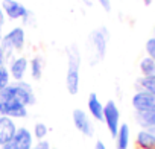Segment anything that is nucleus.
<instances>
[{"label":"nucleus","instance_id":"18","mask_svg":"<svg viewBox=\"0 0 155 149\" xmlns=\"http://www.w3.org/2000/svg\"><path fill=\"white\" fill-rule=\"evenodd\" d=\"M138 70L141 73V76H152V74H155V61L146 55L144 58H141L138 64Z\"/></svg>","mask_w":155,"mask_h":149},{"label":"nucleus","instance_id":"7","mask_svg":"<svg viewBox=\"0 0 155 149\" xmlns=\"http://www.w3.org/2000/svg\"><path fill=\"white\" fill-rule=\"evenodd\" d=\"M71 119H73L74 128L79 131L82 135H85V137H93L94 135V131H96L94 129V123H93V119L90 117L88 113H85L81 108L73 110Z\"/></svg>","mask_w":155,"mask_h":149},{"label":"nucleus","instance_id":"4","mask_svg":"<svg viewBox=\"0 0 155 149\" xmlns=\"http://www.w3.org/2000/svg\"><path fill=\"white\" fill-rule=\"evenodd\" d=\"M108 41H110V34H108V29L105 26L97 28L90 34L88 43H90V47L93 50V56L96 58V62H99L105 58L107 49H108Z\"/></svg>","mask_w":155,"mask_h":149},{"label":"nucleus","instance_id":"22","mask_svg":"<svg viewBox=\"0 0 155 149\" xmlns=\"http://www.w3.org/2000/svg\"><path fill=\"white\" fill-rule=\"evenodd\" d=\"M32 149H50V143L49 140H38L37 143H34Z\"/></svg>","mask_w":155,"mask_h":149},{"label":"nucleus","instance_id":"14","mask_svg":"<svg viewBox=\"0 0 155 149\" xmlns=\"http://www.w3.org/2000/svg\"><path fill=\"white\" fill-rule=\"evenodd\" d=\"M135 146L138 149H155V135L149 129H140L135 135Z\"/></svg>","mask_w":155,"mask_h":149},{"label":"nucleus","instance_id":"2","mask_svg":"<svg viewBox=\"0 0 155 149\" xmlns=\"http://www.w3.org/2000/svg\"><path fill=\"white\" fill-rule=\"evenodd\" d=\"M0 99H11L15 101L21 105H25L26 108L35 105L37 98L34 93V88L31 84L20 81V82H11L2 93H0Z\"/></svg>","mask_w":155,"mask_h":149},{"label":"nucleus","instance_id":"19","mask_svg":"<svg viewBox=\"0 0 155 149\" xmlns=\"http://www.w3.org/2000/svg\"><path fill=\"white\" fill-rule=\"evenodd\" d=\"M137 90H143L150 94H155V74H152V76H141L137 81Z\"/></svg>","mask_w":155,"mask_h":149},{"label":"nucleus","instance_id":"25","mask_svg":"<svg viewBox=\"0 0 155 149\" xmlns=\"http://www.w3.org/2000/svg\"><path fill=\"white\" fill-rule=\"evenodd\" d=\"M5 62H6V55H5L3 49L0 47V68H2V67H5Z\"/></svg>","mask_w":155,"mask_h":149},{"label":"nucleus","instance_id":"23","mask_svg":"<svg viewBox=\"0 0 155 149\" xmlns=\"http://www.w3.org/2000/svg\"><path fill=\"white\" fill-rule=\"evenodd\" d=\"M97 2H99V5H101L107 12L111 11V2H110V0H97Z\"/></svg>","mask_w":155,"mask_h":149},{"label":"nucleus","instance_id":"6","mask_svg":"<svg viewBox=\"0 0 155 149\" xmlns=\"http://www.w3.org/2000/svg\"><path fill=\"white\" fill-rule=\"evenodd\" d=\"M131 105L135 113H155V94L137 90L132 94Z\"/></svg>","mask_w":155,"mask_h":149},{"label":"nucleus","instance_id":"29","mask_svg":"<svg viewBox=\"0 0 155 149\" xmlns=\"http://www.w3.org/2000/svg\"><path fill=\"white\" fill-rule=\"evenodd\" d=\"M137 149H138V147H137Z\"/></svg>","mask_w":155,"mask_h":149},{"label":"nucleus","instance_id":"17","mask_svg":"<svg viewBox=\"0 0 155 149\" xmlns=\"http://www.w3.org/2000/svg\"><path fill=\"white\" fill-rule=\"evenodd\" d=\"M135 122L141 126V129H153L155 113H135Z\"/></svg>","mask_w":155,"mask_h":149},{"label":"nucleus","instance_id":"12","mask_svg":"<svg viewBox=\"0 0 155 149\" xmlns=\"http://www.w3.org/2000/svg\"><path fill=\"white\" fill-rule=\"evenodd\" d=\"M17 129H18V126L15 125L14 119H9L6 116H0V147L12 140Z\"/></svg>","mask_w":155,"mask_h":149},{"label":"nucleus","instance_id":"20","mask_svg":"<svg viewBox=\"0 0 155 149\" xmlns=\"http://www.w3.org/2000/svg\"><path fill=\"white\" fill-rule=\"evenodd\" d=\"M47 134H49V128H47L46 123H43V122H37V123L34 125L32 135H34V138H37V141H38V140H46Z\"/></svg>","mask_w":155,"mask_h":149},{"label":"nucleus","instance_id":"16","mask_svg":"<svg viewBox=\"0 0 155 149\" xmlns=\"http://www.w3.org/2000/svg\"><path fill=\"white\" fill-rule=\"evenodd\" d=\"M43 68H44V61L41 56H34L29 61V73H31V78L34 81H40L43 76Z\"/></svg>","mask_w":155,"mask_h":149},{"label":"nucleus","instance_id":"27","mask_svg":"<svg viewBox=\"0 0 155 149\" xmlns=\"http://www.w3.org/2000/svg\"><path fill=\"white\" fill-rule=\"evenodd\" d=\"M141 2H143V3L146 5V6H149V5L152 3V0H141Z\"/></svg>","mask_w":155,"mask_h":149},{"label":"nucleus","instance_id":"21","mask_svg":"<svg viewBox=\"0 0 155 149\" xmlns=\"http://www.w3.org/2000/svg\"><path fill=\"white\" fill-rule=\"evenodd\" d=\"M11 74H9V70H8V67L5 65V67H2L0 68V93H2L9 84H11Z\"/></svg>","mask_w":155,"mask_h":149},{"label":"nucleus","instance_id":"8","mask_svg":"<svg viewBox=\"0 0 155 149\" xmlns=\"http://www.w3.org/2000/svg\"><path fill=\"white\" fill-rule=\"evenodd\" d=\"M32 146H34L32 132L28 128L21 126V128L17 129L12 140L8 141L5 146H2V149H32Z\"/></svg>","mask_w":155,"mask_h":149},{"label":"nucleus","instance_id":"5","mask_svg":"<svg viewBox=\"0 0 155 149\" xmlns=\"http://www.w3.org/2000/svg\"><path fill=\"white\" fill-rule=\"evenodd\" d=\"M104 123H105L110 135L113 138H116L122 123H120V110L113 99H110L107 104H104Z\"/></svg>","mask_w":155,"mask_h":149},{"label":"nucleus","instance_id":"15","mask_svg":"<svg viewBox=\"0 0 155 149\" xmlns=\"http://www.w3.org/2000/svg\"><path fill=\"white\" fill-rule=\"evenodd\" d=\"M129 140H131V128L128 123H122L114 138L116 149H129Z\"/></svg>","mask_w":155,"mask_h":149},{"label":"nucleus","instance_id":"28","mask_svg":"<svg viewBox=\"0 0 155 149\" xmlns=\"http://www.w3.org/2000/svg\"><path fill=\"white\" fill-rule=\"evenodd\" d=\"M153 37H155V29H153Z\"/></svg>","mask_w":155,"mask_h":149},{"label":"nucleus","instance_id":"24","mask_svg":"<svg viewBox=\"0 0 155 149\" xmlns=\"http://www.w3.org/2000/svg\"><path fill=\"white\" fill-rule=\"evenodd\" d=\"M5 20H6V15H5V12L2 9V5H0V34H2V29L5 26Z\"/></svg>","mask_w":155,"mask_h":149},{"label":"nucleus","instance_id":"3","mask_svg":"<svg viewBox=\"0 0 155 149\" xmlns=\"http://www.w3.org/2000/svg\"><path fill=\"white\" fill-rule=\"evenodd\" d=\"M0 47L3 49L6 58H9L14 52H20L25 47V29L17 26L5 34L0 40Z\"/></svg>","mask_w":155,"mask_h":149},{"label":"nucleus","instance_id":"9","mask_svg":"<svg viewBox=\"0 0 155 149\" xmlns=\"http://www.w3.org/2000/svg\"><path fill=\"white\" fill-rule=\"evenodd\" d=\"M0 116H6L9 119H26L28 108L11 99H0Z\"/></svg>","mask_w":155,"mask_h":149},{"label":"nucleus","instance_id":"11","mask_svg":"<svg viewBox=\"0 0 155 149\" xmlns=\"http://www.w3.org/2000/svg\"><path fill=\"white\" fill-rule=\"evenodd\" d=\"M2 9H3L5 15L11 20H25L31 12L25 5H21L17 0H3Z\"/></svg>","mask_w":155,"mask_h":149},{"label":"nucleus","instance_id":"13","mask_svg":"<svg viewBox=\"0 0 155 149\" xmlns=\"http://www.w3.org/2000/svg\"><path fill=\"white\" fill-rule=\"evenodd\" d=\"M87 110L91 119L97 122H104V104L97 98L96 93H90L87 99Z\"/></svg>","mask_w":155,"mask_h":149},{"label":"nucleus","instance_id":"26","mask_svg":"<svg viewBox=\"0 0 155 149\" xmlns=\"http://www.w3.org/2000/svg\"><path fill=\"white\" fill-rule=\"evenodd\" d=\"M94 149H107V146H105V143L102 140H97L94 143Z\"/></svg>","mask_w":155,"mask_h":149},{"label":"nucleus","instance_id":"10","mask_svg":"<svg viewBox=\"0 0 155 149\" xmlns=\"http://www.w3.org/2000/svg\"><path fill=\"white\" fill-rule=\"evenodd\" d=\"M8 70H9V74H11V79H14L15 82L25 81L26 74L29 71V61H28V58L26 56H14L9 61Z\"/></svg>","mask_w":155,"mask_h":149},{"label":"nucleus","instance_id":"1","mask_svg":"<svg viewBox=\"0 0 155 149\" xmlns=\"http://www.w3.org/2000/svg\"><path fill=\"white\" fill-rule=\"evenodd\" d=\"M67 55V73H65V88L68 94L74 96L79 91V68H81V52L76 44H70L65 49Z\"/></svg>","mask_w":155,"mask_h":149}]
</instances>
